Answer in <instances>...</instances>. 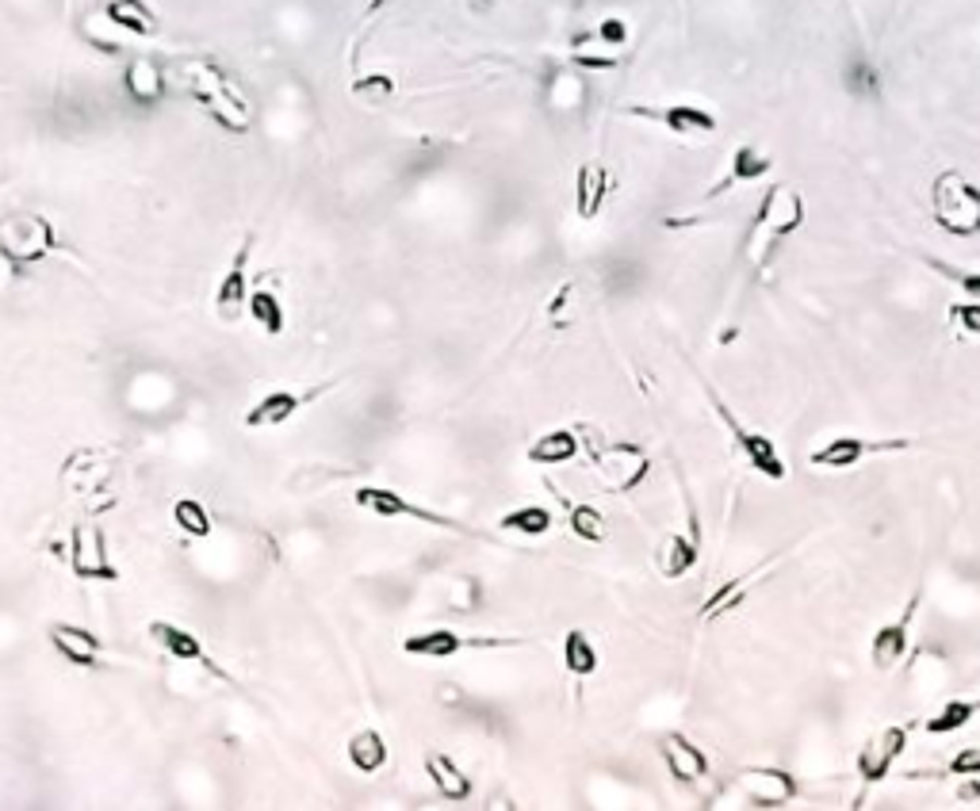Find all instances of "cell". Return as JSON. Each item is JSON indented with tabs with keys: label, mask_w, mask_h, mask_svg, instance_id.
Wrapping results in <instances>:
<instances>
[{
	"label": "cell",
	"mask_w": 980,
	"mask_h": 811,
	"mask_svg": "<svg viewBox=\"0 0 980 811\" xmlns=\"http://www.w3.org/2000/svg\"><path fill=\"white\" fill-rule=\"evenodd\" d=\"M349 762H353V770L364 773V777L379 773L387 765V739L379 731H372V727L356 731L353 739H349Z\"/></svg>",
	"instance_id": "cell-27"
},
{
	"label": "cell",
	"mask_w": 980,
	"mask_h": 811,
	"mask_svg": "<svg viewBox=\"0 0 980 811\" xmlns=\"http://www.w3.org/2000/svg\"><path fill=\"white\" fill-rule=\"evenodd\" d=\"M425 777L433 780V788H437V792L445 796L448 803L471 800V777L448 754H429V758H425Z\"/></svg>",
	"instance_id": "cell-21"
},
{
	"label": "cell",
	"mask_w": 980,
	"mask_h": 811,
	"mask_svg": "<svg viewBox=\"0 0 980 811\" xmlns=\"http://www.w3.org/2000/svg\"><path fill=\"white\" fill-rule=\"evenodd\" d=\"M149 636H154V640L161 643V647H166L173 658H181V663H204V666H211V658H207L204 643H199L192 632H184V628L169 625V620H154V625H149ZM211 670H215V666H211Z\"/></svg>",
	"instance_id": "cell-23"
},
{
	"label": "cell",
	"mask_w": 980,
	"mask_h": 811,
	"mask_svg": "<svg viewBox=\"0 0 980 811\" xmlns=\"http://www.w3.org/2000/svg\"><path fill=\"white\" fill-rule=\"evenodd\" d=\"M931 207L934 222L954 238H972L980 234V187L972 180H965L961 172H939L931 187Z\"/></svg>",
	"instance_id": "cell-3"
},
{
	"label": "cell",
	"mask_w": 980,
	"mask_h": 811,
	"mask_svg": "<svg viewBox=\"0 0 980 811\" xmlns=\"http://www.w3.org/2000/svg\"><path fill=\"white\" fill-rule=\"evenodd\" d=\"M510 640H475V636H460V632H448V628H429V632H418L402 643L407 655L418 658H452L468 647H506Z\"/></svg>",
	"instance_id": "cell-14"
},
{
	"label": "cell",
	"mask_w": 980,
	"mask_h": 811,
	"mask_svg": "<svg viewBox=\"0 0 980 811\" xmlns=\"http://www.w3.org/2000/svg\"><path fill=\"white\" fill-rule=\"evenodd\" d=\"M306 398L295 395V390H273V395H265L261 402L250 406V414H245V425L250 429H276V425L291 422V417L299 414V406H303Z\"/></svg>",
	"instance_id": "cell-20"
},
{
	"label": "cell",
	"mask_w": 980,
	"mask_h": 811,
	"mask_svg": "<svg viewBox=\"0 0 980 811\" xmlns=\"http://www.w3.org/2000/svg\"><path fill=\"white\" fill-rule=\"evenodd\" d=\"M498 529L521 532V536H544V532H552V513L544 506H521V509H513V513H506L503 521H498Z\"/></svg>",
	"instance_id": "cell-33"
},
{
	"label": "cell",
	"mask_w": 980,
	"mask_h": 811,
	"mask_svg": "<svg viewBox=\"0 0 980 811\" xmlns=\"http://www.w3.org/2000/svg\"><path fill=\"white\" fill-rule=\"evenodd\" d=\"M660 754L663 762H667L670 777L682 780V785H693V780L709 777V758L701 747H693L686 735H667V739L660 742Z\"/></svg>",
	"instance_id": "cell-15"
},
{
	"label": "cell",
	"mask_w": 980,
	"mask_h": 811,
	"mask_svg": "<svg viewBox=\"0 0 980 811\" xmlns=\"http://www.w3.org/2000/svg\"><path fill=\"white\" fill-rule=\"evenodd\" d=\"M800 222H804V199L800 192H793L789 184H774L762 199L759 215H754L751 238H747V257L754 265H766L770 253H774L777 242H785L789 234H797Z\"/></svg>",
	"instance_id": "cell-1"
},
{
	"label": "cell",
	"mask_w": 980,
	"mask_h": 811,
	"mask_svg": "<svg viewBox=\"0 0 980 811\" xmlns=\"http://www.w3.org/2000/svg\"><path fill=\"white\" fill-rule=\"evenodd\" d=\"M605 192H609V172L594 161L582 165L579 180H574V211H579V219H594L602 211Z\"/></svg>",
	"instance_id": "cell-22"
},
{
	"label": "cell",
	"mask_w": 980,
	"mask_h": 811,
	"mask_svg": "<svg viewBox=\"0 0 980 811\" xmlns=\"http://www.w3.org/2000/svg\"><path fill=\"white\" fill-rule=\"evenodd\" d=\"M908 735H911L908 724L881 727V731L873 735V739L866 742L862 750H858V777H862L866 785H878V780H885L888 770L896 765V758L908 750Z\"/></svg>",
	"instance_id": "cell-7"
},
{
	"label": "cell",
	"mask_w": 980,
	"mask_h": 811,
	"mask_svg": "<svg viewBox=\"0 0 980 811\" xmlns=\"http://www.w3.org/2000/svg\"><path fill=\"white\" fill-rule=\"evenodd\" d=\"M70 567L81 582H116L119 570L108 559V536H104V529H96V524L73 529Z\"/></svg>",
	"instance_id": "cell-9"
},
{
	"label": "cell",
	"mask_w": 980,
	"mask_h": 811,
	"mask_svg": "<svg viewBox=\"0 0 980 811\" xmlns=\"http://www.w3.org/2000/svg\"><path fill=\"white\" fill-rule=\"evenodd\" d=\"M949 773L954 777H980V747H961L949 758Z\"/></svg>",
	"instance_id": "cell-38"
},
{
	"label": "cell",
	"mask_w": 980,
	"mask_h": 811,
	"mask_svg": "<svg viewBox=\"0 0 980 811\" xmlns=\"http://www.w3.org/2000/svg\"><path fill=\"white\" fill-rule=\"evenodd\" d=\"M698 559H701V536H698V521L690 517V532H675V536L663 540L655 562H660L663 578H682L698 567Z\"/></svg>",
	"instance_id": "cell-16"
},
{
	"label": "cell",
	"mask_w": 980,
	"mask_h": 811,
	"mask_svg": "<svg viewBox=\"0 0 980 811\" xmlns=\"http://www.w3.org/2000/svg\"><path fill=\"white\" fill-rule=\"evenodd\" d=\"M250 318L265 329L268 337H280L283 326H288V314H283V303L273 288H253L250 291Z\"/></svg>",
	"instance_id": "cell-29"
},
{
	"label": "cell",
	"mask_w": 980,
	"mask_h": 811,
	"mask_svg": "<svg viewBox=\"0 0 980 811\" xmlns=\"http://www.w3.org/2000/svg\"><path fill=\"white\" fill-rule=\"evenodd\" d=\"M736 785L759 808H777V803H789L797 796V777L785 770H774V765H751V770L739 773Z\"/></svg>",
	"instance_id": "cell-12"
},
{
	"label": "cell",
	"mask_w": 980,
	"mask_h": 811,
	"mask_svg": "<svg viewBox=\"0 0 980 811\" xmlns=\"http://www.w3.org/2000/svg\"><path fill=\"white\" fill-rule=\"evenodd\" d=\"M353 96L368 108H379L395 96V77L391 73H368V77H356L353 81Z\"/></svg>",
	"instance_id": "cell-35"
},
{
	"label": "cell",
	"mask_w": 980,
	"mask_h": 811,
	"mask_svg": "<svg viewBox=\"0 0 980 811\" xmlns=\"http://www.w3.org/2000/svg\"><path fill=\"white\" fill-rule=\"evenodd\" d=\"M111 463H116V456L104 452V448H85V452L70 456V463H65L62 479L65 475H77V498H88V494L104 491L111 479Z\"/></svg>",
	"instance_id": "cell-18"
},
{
	"label": "cell",
	"mask_w": 980,
	"mask_h": 811,
	"mask_svg": "<svg viewBox=\"0 0 980 811\" xmlns=\"http://www.w3.org/2000/svg\"><path fill=\"white\" fill-rule=\"evenodd\" d=\"M927 265H931L939 276H946L949 283H957V288H961L969 299H980V273H965V268L942 265V261H934V257H927Z\"/></svg>",
	"instance_id": "cell-36"
},
{
	"label": "cell",
	"mask_w": 980,
	"mask_h": 811,
	"mask_svg": "<svg viewBox=\"0 0 980 811\" xmlns=\"http://www.w3.org/2000/svg\"><path fill=\"white\" fill-rule=\"evenodd\" d=\"M980 712V701H946L931 719L923 724L927 735H949V731H961L965 724H972V716Z\"/></svg>",
	"instance_id": "cell-31"
},
{
	"label": "cell",
	"mask_w": 980,
	"mask_h": 811,
	"mask_svg": "<svg viewBox=\"0 0 980 811\" xmlns=\"http://www.w3.org/2000/svg\"><path fill=\"white\" fill-rule=\"evenodd\" d=\"M949 318L965 329V334L980 337V299H969V303H954L949 306Z\"/></svg>",
	"instance_id": "cell-37"
},
{
	"label": "cell",
	"mask_w": 980,
	"mask_h": 811,
	"mask_svg": "<svg viewBox=\"0 0 980 811\" xmlns=\"http://www.w3.org/2000/svg\"><path fill=\"white\" fill-rule=\"evenodd\" d=\"M632 116L655 119L667 131L675 134H713L716 131V116L705 108H693V104H670V108H628Z\"/></svg>",
	"instance_id": "cell-17"
},
{
	"label": "cell",
	"mask_w": 980,
	"mask_h": 811,
	"mask_svg": "<svg viewBox=\"0 0 980 811\" xmlns=\"http://www.w3.org/2000/svg\"><path fill=\"white\" fill-rule=\"evenodd\" d=\"M911 448V440L896 437V440H866V437H835L827 440L824 448H815L808 456V463L820 471H850L866 460V456H878V452H904Z\"/></svg>",
	"instance_id": "cell-6"
},
{
	"label": "cell",
	"mask_w": 980,
	"mask_h": 811,
	"mask_svg": "<svg viewBox=\"0 0 980 811\" xmlns=\"http://www.w3.org/2000/svg\"><path fill=\"white\" fill-rule=\"evenodd\" d=\"M250 250H253V238H245L242 250L234 253V261H230L227 276L219 280V291H215V314H219V322H227V326H234V322H242L245 314H250V276H245V268H250Z\"/></svg>",
	"instance_id": "cell-8"
},
{
	"label": "cell",
	"mask_w": 980,
	"mask_h": 811,
	"mask_svg": "<svg viewBox=\"0 0 980 811\" xmlns=\"http://www.w3.org/2000/svg\"><path fill=\"white\" fill-rule=\"evenodd\" d=\"M762 574H766V562H762V567H754V570H747V574H739L736 582H724L721 590H716L713 597H709L705 605L698 608V620H716V617H724V613H731V608H736L739 601L747 597V590H751V585L759 582Z\"/></svg>",
	"instance_id": "cell-25"
},
{
	"label": "cell",
	"mask_w": 980,
	"mask_h": 811,
	"mask_svg": "<svg viewBox=\"0 0 980 811\" xmlns=\"http://www.w3.org/2000/svg\"><path fill=\"white\" fill-rule=\"evenodd\" d=\"M919 601H923V593H911V601L904 605V613L893 620V625H881L878 632H873V643H870V655H873V666L878 670H893L896 663H900L904 655H908V636H911V617H916V608Z\"/></svg>",
	"instance_id": "cell-13"
},
{
	"label": "cell",
	"mask_w": 980,
	"mask_h": 811,
	"mask_svg": "<svg viewBox=\"0 0 980 811\" xmlns=\"http://www.w3.org/2000/svg\"><path fill=\"white\" fill-rule=\"evenodd\" d=\"M353 501L361 509H372V513L379 517H414V521H425V524H437V529H456V532H468L460 521H452V517L445 513H433V509L418 506V501H407L402 494L387 491V486H356Z\"/></svg>",
	"instance_id": "cell-10"
},
{
	"label": "cell",
	"mask_w": 980,
	"mask_h": 811,
	"mask_svg": "<svg viewBox=\"0 0 980 811\" xmlns=\"http://www.w3.org/2000/svg\"><path fill=\"white\" fill-rule=\"evenodd\" d=\"M173 524L192 540L211 536V513H207L204 501H196V498H177L173 501Z\"/></svg>",
	"instance_id": "cell-32"
},
{
	"label": "cell",
	"mask_w": 980,
	"mask_h": 811,
	"mask_svg": "<svg viewBox=\"0 0 980 811\" xmlns=\"http://www.w3.org/2000/svg\"><path fill=\"white\" fill-rule=\"evenodd\" d=\"M564 666H567V674H574V678H590V674L597 670V647L590 643L586 632H579V628L567 632V640H564Z\"/></svg>",
	"instance_id": "cell-30"
},
{
	"label": "cell",
	"mask_w": 980,
	"mask_h": 811,
	"mask_svg": "<svg viewBox=\"0 0 980 811\" xmlns=\"http://www.w3.org/2000/svg\"><path fill=\"white\" fill-rule=\"evenodd\" d=\"M709 398H713L716 414H721V422L728 425L731 440H736V448H739V452H743V460L751 463V468L759 471V475H766V479H774V483H782V479H785V460H782V456H777L774 440L762 437V433L743 429V422H736V414H731L728 406H724L721 398L713 395V390H709Z\"/></svg>",
	"instance_id": "cell-5"
},
{
	"label": "cell",
	"mask_w": 980,
	"mask_h": 811,
	"mask_svg": "<svg viewBox=\"0 0 980 811\" xmlns=\"http://www.w3.org/2000/svg\"><path fill=\"white\" fill-rule=\"evenodd\" d=\"M123 88L134 104H157L161 96H166L169 81H166V70H161L154 58H134V62L123 70Z\"/></svg>",
	"instance_id": "cell-19"
},
{
	"label": "cell",
	"mask_w": 980,
	"mask_h": 811,
	"mask_svg": "<svg viewBox=\"0 0 980 811\" xmlns=\"http://www.w3.org/2000/svg\"><path fill=\"white\" fill-rule=\"evenodd\" d=\"M766 172H770V154H762L759 146H739L728 165V172H724V180L709 195H721V192H728L731 184H747V180H759V177H766Z\"/></svg>",
	"instance_id": "cell-28"
},
{
	"label": "cell",
	"mask_w": 980,
	"mask_h": 811,
	"mask_svg": "<svg viewBox=\"0 0 980 811\" xmlns=\"http://www.w3.org/2000/svg\"><path fill=\"white\" fill-rule=\"evenodd\" d=\"M590 456H594V471L602 479L605 491L613 494H628L648 479L651 460L640 445L632 440H609V445H590Z\"/></svg>",
	"instance_id": "cell-4"
},
{
	"label": "cell",
	"mask_w": 980,
	"mask_h": 811,
	"mask_svg": "<svg viewBox=\"0 0 980 811\" xmlns=\"http://www.w3.org/2000/svg\"><path fill=\"white\" fill-rule=\"evenodd\" d=\"M582 448L579 433L574 429H552L544 437H536V445H529V463H541V468H556V463L574 460Z\"/></svg>",
	"instance_id": "cell-24"
},
{
	"label": "cell",
	"mask_w": 980,
	"mask_h": 811,
	"mask_svg": "<svg viewBox=\"0 0 980 811\" xmlns=\"http://www.w3.org/2000/svg\"><path fill=\"white\" fill-rule=\"evenodd\" d=\"M567 521H571V532L579 540H586V544H602L605 540V517H602V509L597 506H586V501H579V506H571V517H567Z\"/></svg>",
	"instance_id": "cell-34"
},
{
	"label": "cell",
	"mask_w": 980,
	"mask_h": 811,
	"mask_svg": "<svg viewBox=\"0 0 980 811\" xmlns=\"http://www.w3.org/2000/svg\"><path fill=\"white\" fill-rule=\"evenodd\" d=\"M104 16H108L116 27H123L126 35H138V39L157 35V16L146 9V0H108Z\"/></svg>",
	"instance_id": "cell-26"
},
{
	"label": "cell",
	"mask_w": 980,
	"mask_h": 811,
	"mask_svg": "<svg viewBox=\"0 0 980 811\" xmlns=\"http://www.w3.org/2000/svg\"><path fill=\"white\" fill-rule=\"evenodd\" d=\"M574 65H582V70H613V65H617V58H594V55H574Z\"/></svg>",
	"instance_id": "cell-40"
},
{
	"label": "cell",
	"mask_w": 980,
	"mask_h": 811,
	"mask_svg": "<svg viewBox=\"0 0 980 811\" xmlns=\"http://www.w3.org/2000/svg\"><path fill=\"white\" fill-rule=\"evenodd\" d=\"M957 800H980V785H977V780L969 777V785L957 788Z\"/></svg>",
	"instance_id": "cell-41"
},
{
	"label": "cell",
	"mask_w": 980,
	"mask_h": 811,
	"mask_svg": "<svg viewBox=\"0 0 980 811\" xmlns=\"http://www.w3.org/2000/svg\"><path fill=\"white\" fill-rule=\"evenodd\" d=\"M58 230L50 219H43V215L35 211H12L0 219V261L4 265H12L20 273V268L27 265H39V261H47L50 253L58 250Z\"/></svg>",
	"instance_id": "cell-2"
},
{
	"label": "cell",
	"mask_w": 980,
	"mask_h": 811,
	"mask_svg": "<svg viewBox=\"0 0 980 811\" xmlns=\"http://www.w3.org/2000/svg\"><path fill=\"white\" fill-rule=\"evenodd\" d=\"M597 43H605V47H625L628 43V24L625 20H617V16H609V20H602V24H597Z\"/></svg>",
	"instance_id": "cell-39"
},
{
	"label": "cell",
	"mask_w": 980,
	"mask_h": 811,
	"mask_svg": "<svg viewBox=\"0 0 980 811\" xmlns=\"http://www.w3.org/2000/svg\"><path fill=\"white\" fill-rule=\"evenodd\" d=\"M47 643L55 647V655H62L70 666L93 670L104 658V640L85 625H70V620H55L47 625Z\"/></svg>",
	"instance_id": "cell-11"
}]
</instances>
